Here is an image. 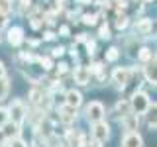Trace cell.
Listing matches in <instances>:
<instances>
[{
  "label": "cell",
  "mask_w": 157,
  "mask_h": 147,
  "mask_svg": "<svg viewBox=\"0 0 157 147\" xmlns=\"http://www.w3.org/2000/svg\"><path fill=\"white\" fill-rule=\"evenodd\" d=\"M6 110H8V120L10 122H14V124H18V126H22L24 122H26L28 108H26V104H24L20 98H16V100L10 102V106L6 108Z\"/></svg>",
  "instance_id": "6da1fadb"
},
{
  "label": "cell",
  "mask_w": 157,
  "mask_h": 147,
  "mask_svg": "<svg viewBox=\"0 0 157 147\" xmlns=\"http://www.w3.org/2000/svg\"><path fill=\"white\" fill-rule=\"evenodd\" d=\"M149 106H151V100H149V96H147L145 92H141V90H134V92H132V96H130V108H132L134 114L144 116L145 110Z\"/></svg>",
  "instance_id": "7a4b0ae2"
},
{
  "label": "cell",
  "mask_w": 157,
  "mask_h": 147,
  "mask_svg": "<svg viewBox=\"0 0 157 147\" xmlns=\"http://www.w3.org/2000/svg\"><path fill=\"white\" fill-rule=\"evenodd\" d=\"M104 116H106V108H104L102 102H98V100H92L90 104L85 108V118H86V122H90V124L104 120Z\"/></svg>",
  "instance_id": "3957f363"
},
{
  "label": "cell",
  "mask_w": 157,
  "mask_h": 147,
  "mask_svg": "<svg viewBox=\"0 0 157 147\" xmlns=\"http://www.w3.org/2000/svg\"><path fill=\"white\" fill-rule=\"evenodd\" d=\"M132 75H134V69H130V67H116L114 71H112V82H114L118 88L124 90V88L130 85Z\"/></svg>",
  "instance_id": "277c9868"
},
{
  "label": "cell",
  "mask_w": 157,
  "mask_h": 147,
  "mask_svg": "<svg viewBox=\"0 0 157 147\" xmlns=\"http://www.w3.org/2000/svg\"><path fill=\"white\" fill-rule=\"evenodd\" d=\"M90 135L96 143H106L110 139V126H108L106 120H100V122H94L92 124V130H90Z\"/></svg>",
  "instance_id": "5b68a950"
},
{
  "label": "cell",
  "mask_w": 157,
  "mask_h": 147,
  "mask_svg": "<svg viewBox=\"0 0 157 147\" xmlns=\"http://www.w3.org/2000/svg\"><path fill=\"white\" fill-rule=\"evenodd\" d=\"M6 39H8V43L12 47H20L24 41H26V36H24V28H20V26H12V28H8V32H6Z\"/></svg>",
  "instance_id": "8992f818"
},
{
  "label": "cell",
  "mask_w": 157,
  "mask_h": 147,
  "mask_svg": "<svg viewBox=\"0 0 157 147\" xmlns=\"http://www.w3.org/2000/svg\"><path fill=\"white\" fill-rule=\"evenodd\" d=\"M155 65H157V61H155V57H151L149 61H145L144 63V67H141V73H144V78L149 85H157V69H155Z\"/></svg>",
  "instance_id": "52a82bcc"
},
{
  "label": "cell",
  "mask_w": 157,
  "mask_h": 147,
  "mask_svg": "<svg viewBox=\"0 0 157 147\" xmlns=\"http://www.w3.org/2000/svg\"><path fill=\"white\" fill-rule=\"evenodd\" d=\"M134 29H136V33H140V36H151L153 33V20L151 18H140V20H136L134 22Z\"/></svg>",
  "instance_id": "ba28073f"
},
{
  "label": "cell",
  "mask_w": 157,
  "mask_h": 147,
  "mask_svg": "<svg viewBox=\"0 0 157 147\" xmlns=\"http://www.w3.org/2000/svg\"><path fill=\"white\" fill-rule=\"evenodd\" d=\"M73 78H75V82L77 85H81V86H86L88 82H90V69H88L86 65H78L75 67V71H73Z\"/></svg>",
  "instance_id": "9c48e42d"
},
{
  "label": "cell",
  "mask_w": 157,
  "mask_h": 147,
  "mask_svg": "<svg viewBox=\"0 0 157 147\" xmlns=\"http://www.w3.org/2000/svg\"><path fill=\"white\" fill-rule=\"evenodd\" d=\"M120 147H144V137L140 131H126Z\"/></svg>",
  "instance_id": "30bf717a"
},
{
  "label": "cell",
  "mask_w": 157,
  "mask_h": 147,
  "mask_svg": "<svg viewBox=\"0 0 157 147\" xmlns=\"http://www.w3.org/2000/svg\"><path fill=\"white\" fill-rule=\"evenodd\" d=\"M57 114H59V122L65 124V126H71L73 122L77 120V110H75V108H71V106H67V104H63L61 108H59Z\"/></svg>",
  "instance_id": "8fae6325"
},
{
  "label": "cell",
  "mask_w": 157,
  "mask_h": 147,
  "mask_svg": "<svg viewBox=\"0 0 157 147\" xmlns=\"http://www.w3.org/2000/svg\"><path fill=\"white\" fill-rule=\"evenodd\" d=\"M65 104L75 108V110H78V106L82 104V94L78 90H75V88H69L65 92Z\"/></svg>",
  "instance_id": "7c38bea8"
},
{
  "label": "cell",
  "mask_w": 157,
  "mask_h": 147,
  "mask_svg": "<svg viewBox=\"0 0 157 147\" xmlns=\"http://www.w3.org/2000/svg\"><path fill=\"white\" fill-rule=\"evenodd\" d=\"M140 118H141V116H137V114H134V112H130V114H126L124 118H120V122H122V126H124L126 131H137Z\"/></svg>",
  "instance_id": "4fadbf2b"
},
{
  "label": "cell",
  "mask_w": 157,
  "mask_h": 147,
  "mask_svg": "<svg viewBox=\"0 0 157 147\" xmlns=\"http://www.w3.org/2000/svg\"><path fill=\"white\" fill-rule=\"evenodd\" d=\"M20 127L22 126H18V124H14V122H6V124L2 126V131H4V135H6V139H12V137H18L20 135Z\"/></svg>",
  "instance_id": "5bb4252c"
},
{
  "label": "cell",
  "mask_w": 157,
  "mask_h": 147,
  "mask_svg": "<svg viewBox=\"0 0 157 147\" xmlns=\"http://www.w3.org/2000/svg\"><path fill=\"white\" fill-rule=\"evenodd\" d=\"M155 110H157V106H155V102L153 104H151L149 108H147L145 110V120H147V127H149V130H155L157 127V116H155Z\"/></svg>",
  "instance_id": "9a60e30c"
},
{
  "label": "cell",
  "mask_w": 157,
  "mask_h": 147,
  "mask_svg": "<svg viewBox=\"0 0 157 147\" xmlns=\"http://www.w3.org/2000/svg\"><path fill=\"white\" fill-rule=\"evenodd\" d=\"M151 57H155V53H153V49H149V47H140V49H137V53H136V59L140 63L149 61Z\"/></svg>",
  "instance_id": "2e32d148"
},
{
  "label": "cell",
  "mask_w": 157,
  "mask_h": 147,
  "mask_svg": "<svg viewBox=\"0 0 157 147\" xmlns=\"http://www.w3.org/2000/svg\"><path fill=\"white\" fill-rule=\"evenodd\" d=\"M132 108H130V100H118L116 102V114L118 118H124L126 114H130Z\"/></svg>",
  "instance_id": "e0dca14e"
},
{
  "label": "cell",
  "mask_w": 157,
  "mask_h": 147,
  "mask_svg": "<svg viewBox=\"0 0 157 147\" xmlns=\"http://www.w3.org/2000/svg\"><path fill=\"white\" fill-rule=\"evenodd\" d=\"M118 59H120V49H118L116 45H112L110 49H106V53H104V61L106 63H116Z\"/></svg>",
  "instance_id": "ac0fdd59"
},
{
  "label": "cell",
  "mask_w": 157,
  "mask_h": 147,
  "mask_svg": "<svg viewBox=\"0 0 157 147\" xmlns=\"http://www.w3.org/2000/svg\"><path fill=\"white\" fill-rule=\"evenodd\" d=\"M114 26H116V29H126L128 26H130V18H128V14L118 12V16L114 20Z\"/></svg>",
  "instance_id": "d6986e66"
},
{
  "label": "cell",
  "mask_w": 157,
  "mask_h": 147,
  "mask_svg": "<svg viewBox=\"0 0 157 147\" xmlns=\"http://www.w3.org/2000/svg\"><path fill=\"white\" fill-rule=\"evenodd\" d=\"M8 92H10V81H8V77L4 75V77H0V102L8 96Z\"/></svg>",
  "instance_id": "ffe728a7"
},
{
  "label": "cell",
  "mask_w": 157,
  "mask_h": 147,
  "mask_svg": "<svg viewBox=\"0 0 157 147\" xmlns=\"http://www.w3.org/2000/svg\"><path fill=\"white\" fill-rule=\"evenodd\" d=\"M14 8V2L12 0H0V16H8Z\"/></svg>",
  "instance_id": "44dd1931"
},
{
  "label": "cell",
  "mask_w": 157,
  "mask_h": 147,
  "mask_svg": "<svg viewBox=\"0 0 157 147\" xmlns=\"http://www.w3.org/2000/svg\"><path fill=\"white\" fill-rule=\"evenodd\" d=\"M98 37H100V39H110V37H112L110 26H106V24H102V26L98 28Z\"/></svg>",
  "instance_id": "7402d4cb"
},
{
  "label": "cell",
  "mask_w": 157,
  "mask_h": 147,
  "mask_svg": "<svg viewBox=\"0 0 157 147\" xmlns=\"http://www.w3.org/2000/svg\"><path fill=\"white\" fill-rule=\"evenodd\" d=\"M29 26L33 29H41L43 28V16H29Z\"/></svg>",
  "instance_id": "603a6c76"
},
{
  "label": "cell",
  "mask_w": 157,
  "mask_h": 147,
  "mask_svg": "<svg viewBox=\"0 0 157 147\" xmlns=\"http://www.w3.org/2000/svg\"><path fill=\"white\" fill-rule=\"evenodd\" d=\"M39 61V65H41L43 71H51L53 69V59L51 57H41V59H37Z\"/></svg>",
  "instance_id": "cb8c5ba5"
},
{
  "label": "cell",
  "mask_w": 157,
  "mask_h": 147,
  "mask_svg": "<svg viewBox=\"0 0 157 147\" xmlns=\"http://www.w3.org/2000/svg\"><path fill=\"white\" fill-rule=\"evenodd\" d=\"M6 143H10L8 147H28V143L24 139H20V135L18 137H12V139H8Z\"/></svg>",
  "instance_id": "d4e9b609"
},
{
  "label": "cell",
  "mask_w": 157,
  "mask_h": 147,
  "mask_svg": "<svg viewBox=\"0 0 157 147\" xmlns=\"http://www.w3.org/2000/svg\"><path fill=\"white\" fill-rule=\"evenodd\" d=\"M98 20V14H85L82 16V24H86V26H94Z\"/></svg>",
  "instance_id": "484cf974"
},
{
  "label": "cell",
  "mask_w": 157,
  "mask_h": 147,
  "mask_svg": "<svg viewBox=\"0 0 157 147\" xmlns=\"http://www.w3.org/2000/svg\"><path fill=\"white\" fill-rule=\"evenodd\" d=\"M63 55H65V47L57 45V47L51 49V55H49V57H51V59H59V57H63Z\"/></svg>",
  "instance_id": "4316f807"
},
{
  "label": "cell",
  "mask_w": 157,
  "mask_h": 147,
  "mask_svg": "<svg viewBox=\"0 0 157 147\" xmlns=\"http://www.w3.org/2000/svg\"><path fill=\"white\" fill-rule=\"evenodd\" d=\"M85 47H86V55H88V57H90V55H94V51H96V43L92 41V39H88V37H86Z\"/></svg>",
  "instance_id": "83f0119b"
},
{
  "label": "cell",
  "mask_w": 157,
  "mask_h": 147,
  "mask_svg": "<svg viewBox=\"0 0 157 147\" xmlns=\"http://www.w3.org/2000/svg\"><path fill=\"white\" fill-rule=\"evenodd\" d=\"M55 67H57V75L59 77H63L65 73H69V65H67V63H59V65H55Z\"/></svg>",
  "instance_id": "f1b7e54d"
},
{
  "label": "cell",
  "mask_w": 157,
  "mask_h": 147,
  "mask_svg": "<svg viewBox=\"0 0 157 147\" xmlns=\"http://www.w3.org/2000/svg\"><path fill=\"white\" fill-rule=\"evenodd\" d=\"M8 122V110L6 108H0V127Z\"/></svg>",
  "instance_id": "f546056e"
},
{
  "label": "cell",
  "mask_w": 157,
  "mask_h": 147,
  "mask_svg": "<svg viewBox=\"0 0 157 147\" xmlns=\"http://www.w3.org/2000/svg\"><path fill=\"white\" fill-rule=\"evenodd\" d=\"M59 33H61L63 37H69V36H71V28H69V26H61V28H59Z\"/></svg>",
  "instance_id": "4dcf8cb0"
},
{
  "label": "cell",
  "mask_w": 157,
  "mask_h": 147,
  "mask_svg": "<svg viewBox=\"0 0 157 147\" xmlns=\"http://www.w3.org/2000/svg\"><path fill=\"white\" fill-rule=\"evenodd\" d=\"M20 8L26 12V10H29L32 8V0H20Z\"/></svg>",
  "instance_id": "1f68e13d"
},
{
  "label": "cell",
  "mask_w": 157,
  "mask_h": 147,
  "mask_svg": "<svg viewBox=\"0 0 157 147\" xmlns=\"http://www.w3.org/2000/svg\"><path fill=\"white\" fill-rule=\"evenodd\" d=\"M43 39H45V41H53V39H55V33H53L51 29H47L45 36H43Z\"/></svg>",
  "instance_id": "d6a6232c"
},
{
  "label": "cell",
  "mask_w": 157,
  "mask_h": 147,
  "mask_svg": "<svg viewBox=\"0 0 157 147\" xmlns=\"http://www.w3.org/2000/svg\"><path fill=\"white\" fill-rule=\"evenodd\" d=\"M6 135H4V131H2V127H0V145H4V143H6Z\"/></svg>",
  "instance_id": "836d02e7"
},
{
  "label": "cell",
  "mask_w": 157,
  "mask_h": 147,
  "mask_svg": "<svg viewBox=\"0 0 157 147\" xmlns=\"http://www.w3.org/2000/svg\"><path fill=\"white\" fill-rule=\"evenodd\" d=\"M82 147H100V143H96V141L92 139L90 143H85V145H82Z\"/></svg>",
  "instance_id": "e575fe53"
},
{
  "label": "cell",
  "mask_w": 157,
  "mask_h": 147,
  "mask_svg": "<svg viewBox=\"0 0 157 147\" xmlns=\"http://www.w3.org/2000/svg\"><path fill=\"white\" fill-rule=\"evenodd\" d=\"M4 75H6V67H4V63L0 61V77H4Z\"/></svg>",
  "instance_id": "d590c367"
},
{
  "label": "cell",
  "mask_w": 157,
  "mask_h": 147,
  "mask_svg": "<svg viewBox=\"0 0 157 147\" xmlns=\"http://www.w3.org/2000/svg\"><path fill=\"white\" fill-rule=\"evenodd\" d=\"M92 0H77V4H81V6H88Z\"/></svg>",
  "instance_id": "8d00e7d4"
},
{
  "label": "cell",
  "mask_w": 157,
  "mask_h": 147,
  "mask_svg": "<svg viewBox=\"0 0 157 147\" xmlns=\"http://www.w3.org/2000/svg\"><path fill=\"white\" fill-rule=\"evenodd\" d=\"M141 2H153V0H141Z\"/></svg>",
  "instance_id": "74e56055"
}]
</instances>
